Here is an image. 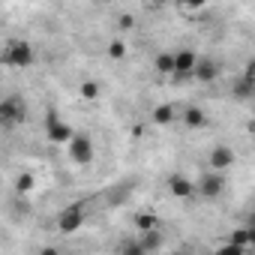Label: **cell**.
I'll return each mask as SVG.
<instances>
[{
  "label": "cell",
  "mask_w": 255,
  "mask_h": 255,
  "mask_svg": "<svg viewBox=\"0 0 255 255\" xmlns=\"http://www.w3.org/2000/svg\"><path fill=\"white\" fill-rule=\"evenodd\" d=\"M156 69L165 72V75H174V54H168V51L159 54V57H156Z\"/></svg>",
  "instance_id": "13"
},
{
  "label": "cell",
  "mask_w": 255,
  "mask_h": 255,
  "mask_svg": "<svg viewBox=\"0 0 255 255\" xmlns=\"http://www.w3.org/2000/svg\"><path fill=\"white\" fill-rule=\"evenodd\" d=\"M138 228H141V231H150V228H156V219H153L150 213H141V216H138Z\"/></svg>",
  "instance_id": "18"
},
{
  "label": "cell",
  "mask_w": 255,
  "mask_h": 255,
  "mask_svg": "<svg viewBox=\"0 0 255 255\" xmlns=\"http://www.w3.org/2000/svg\"><path fill=\"white\" fill-rule=\"evenodd\" d=\"M45 135H48L51 144H69L75 132L69 129V123H63L57 114H48V120H45Z\"/></svg>",
  "instance_id": "2"
},
{
  "label": "cell",
  "mask_w": 255,
  "mask_h": 255,
  "mask_svg": "<svg viewBox=\"0 0 255 255\" xmlns=\"http://www.w3.org/2000/svg\"><path fill=\"white\" fill-rule=\"evenodd\" d=\"M39 255H60V252L54 246H45V249H39Z\"/></svg>",
  "instance_id": "21"
},
{
  "label": "cell",
  "mask_w": 255,
  "mask_h": 255,
  "mask_svg": "<svg viewBox=\"0 0 255 255\" xmlns=\"http://www.w3.org/2000/svg\"><path fill=\"white\" fill-rule=\"evenodd\" d=\"M183 123H186V126H192V129H198V126H204V123H207V117H204V111H201V108H186V111H183Z\"/></svg>",
  "instance_id": "11"
},
{
  "label": "cell",
  "mask_w": 255,
  "mask_h": 255,
  "mask_svg": "<svg viewBox=\"0 0 255 255\" xmlns=\"http://www.w3.org/2000/svg\"><path fill=\"white\" fill-rule=\"evenodd\" d=\"M81 96H84V99H96V96H99V84L84 81V84H81Z\"/></svg>",
  "instance_id": "15"
},
{
  "label": "cell",
  "mask_w": 255,
  "mask_h": 255,
  "mask_svg": "<svg viewBox=\"0 0 255 255\" xmlns=\"http://www.w3.org/2000/svg\"><path fill=\"white\" fill-rule=\"evenodd\" d=\"M81 225H84V207H81V204H72V207H66V210L57 216V228H60L63 234H75Z\"/></svg>",
  "instance_id": "3"
},
{
  "label": "cell",
  "mask_w": 255,
  "mask_h": 255,
  "mask_svg": "<svg viewBox=\"0 0 255 255\" xmlns=\"http://www.w3.org/2000/svg\"><path fill=\"white\" fill-rule=\"evenodd\" d=\"M0 126H3V111H0Z\"/></svg>",
  "instance_id": "22"
},
{
  "label": "cell",
  "mask_w": 255,
  "mask_h": 255,
  "mask_svg": "<svg viewBox=\"0 0 255 255\" xmlns=\"http://www.w3.org/2000/svg\"><path fill=\"white\" fill-rule=\"evenodd\" d=\"M195 63H198V57H195V51H189V48H183V51H177V54H174V75H192V69H195Z\"/></svg>",
  "instance_id": "7"
},
{
  "label": "cell",
  "mask_w": 255,
  "mask_h": 255,
  "mask_svg": "<svg viewBox=\"0 0 255 255\" xmlns=\"http://www.w3.org/2000/svg\"><path fill=\"white\" fill-rule=\"evenodd\" d=\"M66 147H69L72 162H78V165H87V162L93 159V141H90L87 135H72V141H69Z\"/></svg>",
  "instance_id": "4"
},
{
  "label": "cell",
  "mask_w": 255,
  "mask_h": 255,
  "mask_svg": "<svg viewBox=\"0 0 255 255\" xmlns=\"http://www.w3.org/2000/svg\"><path fill=\"white\" fill-rule=\"evenodd\" d=\"M192 75L198 81H210V78H216V63L213 60H198L195 69H192Z\"/></svg>",
  "instance_id": "10"
},
{
  "label": "cell",
  "mask_w": 255,
  "mask_h": 255,
  "mask_svg": "<svg viewBox=\"0 0 255 255\" xmlns=\"http://www.w3.org/2000/svg\"><path fill=\"white\" fill-rule=\"evenodd\" d=\"M153 117H156L159 123H171V120H174V111H171L168 105H162V108H156V111H153Z\"/></svg>",
  "instance_id": "16"
},
{
  "label": "cell",
  "mask_w": 255,
  "mask_h": 255,
  "mask_svg": "<svg viewBox=\"0 0 255 255\" xmlns=\"http://www.w3.org/2000/svg\"><path fill=\"white\" fill-rule=\"evenodd\" d=\"M0 111H3V123H21L27 117V108H24V99L21 96H9L0 102Z\"/></svg>",
  "instance_id": "5"
},
{
  "label": "cell",
  "mask_w": 255,
  "mask_h": 255,
  "mask_svg": "<svg viewBox=\"0 0 255 255\" xmlns=\"http://www.w3.org/2000/svg\"><path fill=\"white\" fill-rule=\"evenodd\" d=\"M228 243L237 246V249H246V246L252 243V231H249V228H237V231L228 237Z\"/></svg>",
  "instance_id": "12"
},
{
  "label": "cell",
  "mask_w": 255,
  "mask_h": 255,
  "mask_svg": "<svg viewBox=\"0 0 255 255\" xmlns=\"http://www.w3.org/2000/svg\"><path fill=\"white\" fill-rule=\"evenodd\" d=\"M168 186H171V195H174V198H189V195L195 192V186H192L186 177H180V174H177V177H171V183H168Z\"/></svg>",
  "instance_id": "9"
},
{
  "label": "cell",
  "mask_w": 255,
  "mask_h": 255,
  "mask_svg": "<svg viewBox=\"0 0 255 255\" xmlns=\"http://www.w3.org/2000/svg\"><path fill=\"white\" fill-rule=\"evenodd\" d=\"M213 255H243V249H237V246H231V243L225 240V243H222V246H219Z\"/></svg>",
  "instance_id": "19"
},
{
  "label": "cell",
  "mask_w": 255,
  "mask_h": 255,
  "mask_svg": "<svg viewBox=\"0 0 255 255\" xmlns=\"http://www.w3.org/2000/svg\"><path fill=\"white\" fill-rule=\"evenodd\" d=\"M30 189H33V177H30V174L18 177V183H15V192H30Z\"/></svg>",
  "instance_id": "17"
},
{
  "label": "cell",
  "mask_w": 255,
  "mask_h": 255,
  "mask_svg": "<svg viewBox=\"0 0 255 255\" xmlns=\"http://www.w3.org/2000/svg\"><path fill=\"white\" fill-rule=\"evenodd\" d=\"M3 60H6L9 66H15V69H24V66H30V63L36 60V51H33L30 42L12 39V42L6 45V51H3Z\"/></svg>",
  "instance_id": "1"
},
{
  "label": "cell",
  "mask_w": 255,
  "mask_h": 255,
  "mask_svg": "<svg viewBox=\"0 0 255 255\" xmlns=\"http://www.w3.org/2000/svg\"><path fill=\"white\" fill-rule=\"evenodd\" d=\"M201 195H207V198H216L222 189H225V180H222V174H216V171H207L204 177H201Z\"/></svg>",
  "instance_id": "8"
},
{
  "label": "cell",
  "mask_w": 255,
  "mask_h": 255,
  "mask_svg": "<svg viewBox=\"0 0 255 255\" xmlns=\"http://www.w3.org/2000/svg\"><path fill=\"white\" fill-rule=\"evenodd\" d=\"M111 54H114V57H123V54H126V45H123V42H114V45H111Z\"/></svg>",
  "instance_id": "20"
},
{
  "label": "cell",
  "mask_w": 255,
  "mask_h": 255,
  "mask_svg": "<svg viewBox=\"0 0 255 255\" xmlns=\"http://www.w3.org/2000/svg\"><path fill=\"white\" fill-rule=\"evenodd\" d=\"M231 162H234V153H231V147H225V144H219V147H213V150H210V159H207V165H210V171H216V174H222L225 168H231Z\"/></svg>",
  "instance_id": "6"
},
{
  "label": "cell",
  "mask_w": 255,
  "mask_h": 255,
  "mask_svg": "<svg viewBox=\"0 0 255 255\" xmlns=\"http://www.w3.org/2000/svg\"><path fill=\"white\" fill-rule=\"evenodd\" d=\"M120 255H147V252H144V246H141L138 240H129V243H123Z\"/></svg>",
  "instance_id": "14"
}]
</instances>
